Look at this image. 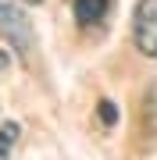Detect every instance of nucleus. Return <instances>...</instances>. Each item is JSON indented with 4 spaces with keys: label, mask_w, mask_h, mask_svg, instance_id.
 Returning a JSON list of instances; mask_svg holds the SVG:
<instances>
[{
    "label": "nucleus",
    "mask_w": 157,
    "mask_h": 160,
    "mask_svg": "<svg viewBox=\"0 0 157 160\" xmlns=\"http://www.w3.org/2000/svg\"><path fill=\"white\" fill-rule=\"evenodd\" d=\"M97 114H100V121H104L107 128L118 125V107H114L111 100H100V103H97Z\"/></svg>",
    "instance_id": "obj_6"
},
{
    "label": "nucleus",
    "mask_w": 157,
    "mask_h": 160,
    "mask_svg": "<svg viewBox=\"0 0 157 160\" xmlns=\"http://www.w3.org/2000/svg\"><path fill=\"white\" fill-rule=\"evenodd\" d=\"M0 36L11 43V50L32 53V43H36V32H32V22L25 14V7L18 0H0Z\"/></svg>",
    "instance_id": "obj_1"
},
{
    "label": "nucleus",
    "mask_w": 157,
    "mask_h": 160,
    "mask_svg": "<svg viewBox=\"0 0 157 160\" xmlns=\"http://www.w3.org/2000/svg\"><path fill=\"white\" fill-rule=\"evenodd\" d=\"M4 68H7V53L0 50V71H4Z\"/></svg>",
    "instance_id": "obj_7"
},
{
    "label": "nucleus",
    "mask_w": 157,
    "mask_h": 160,
    "mask_svg": "<svg viewBox=\"0 0 157 160\" xmlns=\"http://www.w3.org/2000/svg\"><path fill=\"white\" fill-rule=\"evenodd\" d=\"M143 121H146V128L157 135V82L146 89V100H143Z\"/></svg>",
    "instance_id": "obj_5"
},
{
    "label": "nucleus",
    "mask_w": 157,
    "mask_h": 160,
    "mask_svg": "<svg viewBox=\"0 0 157 160\" xmlns=\"http://www.w3.org/2000/svg\"><path fill=\"white\" fill-rule=\"evenodd\" d=\"M71 7H75V22L89 29V25H100V22L107 18V11H111V0H75Z\"/></svg>",
    "instance_id": "obj_3"
},
{
    "label": "nucleus",
    "mask_w": 157,
    "mask_h": 160,
    "mask_svg": "<svg viewBox=\"0 0 157 160\" xmlns=\"http://www.w3.org/2000/svg\"><path fill=\"white\" fill-rule=\"evenodd\" d=\"M18 135H22V128H18L14 121H4V125H0V160H11V149L18 142Z\"/></svg>",
    "instance_id": "obj_4"
},
{
    "label": "nucleus",
    "mask_w": 157,
    "mask_h": 160,
    "mask_svg": "<svg viewBox=\"0 0 157 160\" xmlns=\"http://www.w3.org/2000/svg\"><path fill=\"white\" fill-rule=\"evenodd\" d=\"M32 4H36V0H32Z\"/></svg>",
    "instance_id": "obj_8"
},
{
    "label": "nucleus",
    "mask_w": 157,
    "mask_h": 160,
    "mask_svg": "<svg viewBox=\"0 0 157 160\" xmlns=\"http://www.w3.org/2000/svg\"><path fill=\"white\" fill-rule=\"evenodd\" d=\"M132 39L143 57L157 61V0H139L132 14Z\"/></svg>",
    "instance_id": "obj_2"
}]
</instances>
